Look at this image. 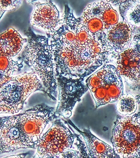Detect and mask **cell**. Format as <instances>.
I'll return each instance as SVG.
<instances>
[{
  "mask_svg": "<svg viewBox=\"0 0 140 158\" xmlns=\"http://www.w3.org/2000/svg\"><path fill=\"white\" fill-rule=\"evenodd\" d=\"M56 118L54 108L44 104L19 114L0 117V154L37 148L46 126Z\"/></svg>",
  "mask_w": 140,
  "mask_h": 158,
  "instance_id": "1",
  "label": "cell"
},
{
  "mask_svg": "<svg viewBox=\"0 0 140 158\" xmlns=\"http://www.w3.org/2000/svg\"><path fill=\"white\" fill-rule=\"evenodd\" d=\"M42 87L36 74L28 73L12 77L0 86V114L18 113L29 95Z\"/></svg>",
  "mask_w": 140,
  "mask_h": 158,
  "instance_id": "2",
  "label": "cell"
},
{
  "mask_svg": "<svg viewBox=\"0 0 140 158\" xmlns=\"http://www.w3.org/2000/svg\"><path fill=\"white\" fill-rule=\"evenodd\" d=\"M26 59L43 83L46 92L51 98L56 99L57 82L52 54L46 37L36 36L30 40L27 48Z\"/></svg>",
  "mask_w": 140,
  "mask_h": 158,
  "instance_id": "3",
  "label": "cell"
},
{
  "mask_svg": "<svg viewBox=\"0 0 140 158\" xmlns=\"http://www.w3.org/2000/svg\"><path fill=\"white\" fill-rule=\"evenodd\" d=\"M140 113L118 117L112 131L111 142L118 158L140 157Z\"/></svg>",
  "mask_w": 140,
  "mask_h": 158,
  "instance_id": "4",
  "label": "cell"
},
{
  "mask_svg": "<svg viewBox=\"0 0 140 158\" xmlns=\"http://www.w3.org/2000/svg\"><path fill=\"white\" fill-rule=\"evenodd\" d=\"M86 85L90 90L96 108L116 102L123 94L121 77L114 65H104L87 79Z\"/></svg>",
  "mask_w": 140,
  "mask_h": 158,
  "instance_id": "5",
  "label": "cell"
},
{
  "mask_svg": "<svg viewBox=\"0 0 140 158\" xmlns=\"http://www.w3.org/2000/svg\"><path fill=\"white\" fill-rule=\"evenodd\" d=\"M74 136L61 121H55L50 129L42 136L35 157L60 158L63 153L72 149Z\"/></svg>",
  "mask_w": 140,
  "mask_h": 158,
  "instance_id": "6",
  "label": "cell"
},
{
  "mask_svg": "<svg viewBox=\"0 0 140 158\" xmlns=\"http://www.w3.org/2000/svg\"><path fill=\"white\" fill-rule=\"evenodd\" d=\"M79 79L61 76L58 79V102L56 108V116L66 118L72 116V111L76 103L81 101V98L88 89L86 85Z\"/></svg>",
  "mask_w": 140,
  "mask_h": 158,
  "instance_id": "7",
  "label": "cell"
},
{
  "mask_svg": "<svg viewBox=\"0 0 140 158\" xmlns=\"http://www.w3.org/2000/svg\"><path fill=\"white\" fill-rule=\"evenodd\" d=\"M59 21L58 11L52 3L38 2L35 4L30 19L33 27L53 33L58 29Z\"/></svg>",
  "mask_w": 140,
  "mask_h": 158,
  "instance_id": "8",
  "label": "cell"
},
{
  "mask_svg": "<svg viewBox=\"0 0 140 158\" xmlns=\"http://www.w3.org/2000/svg\"><path fill=\"white\" fill-rule=\"evenodd\" d=\"M117 70L120 76L135 85L140 84L139 49L128 48L121 52L116 61Z\"/></svg>",
  "mask_w": 140,
  "mask_h": 158,
  "instance_id": "9",
  "label": "cell"
},
{
  "mask_svg": "<svg viewBox=\"0 0 140 158\" xmlns=\"http://www.w3.org/2000/svg\"><path fill=\"white\" fill-rule=\"evenodd\" d=\"M131 38V29L125 22L115 24L108 31L106 39L108 50L121 52L128 46Z\"/></svg>",
  "mask_w": 140,
  "mask_h": 158,
  "instance_id": "10",
  "label": "cell"
},
{
  "mask_svg": "<svg viewBox=\"0 0 140 158\" xmlns=\"http://www.w3.org/2000/svg\"><path fill=\"white\" fill-rule=\"evenodd\" d=\"M70 123L83 136L90 157L92 158H118L112 148L109 144L100 140L92 134L89 129L84 128L83 131L78 129L72 122Z\"/></svg>",
  "mask_w": 140,
  "mask_h": 158,
  "instance_id": "11",
  "label": "cell"
},
{
  "mask_svg": "<svg viewBox=\"0 0 140 158\" xmlns=\"http://www.w3.org/2000/svg\"><path fill=\"white\" fill-rule=\"evenodd\" d=\"M24 40L14 28H8L0 34V56L13 57L21 50Z\"/></svg>",
  "mask_w": 140,
  "mask_h": 158,
  "instance_id": "12",
  "label": "cell"
},
{
  "mask_svg": "<svg viewBox=\"0 0 140 158\" xmlns=\"http://www.w3.org/2000/svg\"><path fill=\"white\" fill-rule=\"evenodd\" d=\"M81 22L92 34L106 31L102 17L101 2L88 5L83 12Z\"/></svg>",
  "mask_w": 140,
  "mask_h": 158,
  "instance_id": "13",
  "label": "cell"
},
{
  "mask_svg": "<svg viewBox=\"0 0 140 158\" xmlns=\"http://www.w3.org/2000/svg\"><path fill=\"white\" fill-rule=\"evenodd\" d=\"M22 67L12 58L0 56V86L8 81L13 73Z\"/></svg>",
  "mask_w": 140,
  "mask_h": 158,
  "instance_id": "14",
  "label": "cell"
},
{
  "mask_svg": "<svg viewBox=\"0 0 140 158\" xmlns=\"http://www.w3.org/2000/svg\"><path fill=\"white\" fill-rule=\"evenodd\" d=\"M116 102L117 111L122 115H131L137 110V100L131 94H123Z\"/></svg>",
  "mask_w": 140,
  "mask_h": 158,
  "instance_id": "15",
  "label": "cell"
},
{
  "mask_svg": "<svg viewBox=\"0 0 140 158\" xmlns=\"http://www.w3.org/2000/svg\"><path fill=\"white\" fill-rule=\"evenodd\" d=\"M101 5L102 17L107 31L118 23V15L110 3L101 1Z\"/></svg>",
  "mask_w": 140,
  "mask_h": 158,
  "instance_id": "16",
  "label": "cell"
},
{
  "mask_svg": "<svg viewBox=\"0 0 140 158\" xmlns=\"http://www.w3.org/2000/svg\"><path fill=\"white\" fill-rule=\"evenodd\" d=\"M21 3V0H0V17L6 11L16 9Z\"/></svg>",
  "mask_w": 140,
  "mask_h": 158,
  "instance_id": "17",
  "label": "cell"
},
{
  "mask_svg": "<svg viewBox=\"0 0 140 158\" xmlns=\"http://www.w3.org/2000/svg\"><path fill=\"white\" fill-rule=\"evenodd\" d=\"M130 20L134 22L135 24H139L140 23V8L139 4L137 5L129 16Z\"/></svg>",
  "mask_w": 140,
  "mask_h": 158,
  "instance_id": "18",
  "label": "cell"
},
{
  "mask_svg": "<svg viewBox=\"0 0 140 158\" xmlns=\"http://www.w3.org/2000/svg\"><path fill=\"white\" fill-rule=\"evenodd\" d=\"M123 1L124 0H106V2L110 4H113L118 3Z\"/></svg>",
  "mask_w": 140,
  "mask_h": 158,
  "instance_id": "19",
  "label": "cell"
},
{
  "mask_svg": "<svg viewBox=\"0 0 140 158\" xmlns=\"http://www.w3.org/2000/svg\"><path fill=\"white\" fill-rule=\"evenodd\" d=\"M21 154L17 155V156H15L14 155L11 156H7L6 157H23L24 156H21Z\"/></svg>",
  "mask_w": 140,
  "mask_h": 158,
  "instance_id": "20",
  "label": "cell"
},
{
  "mask_svg": "<svg viewBox=\"0 0 140 158\" xmlns=\"http://www.w3.org/2000/svg\"><path fill=\"white\" fill-rule=\"evenodd\" d=\"M26 1H27L28 2H33V1H36V0H26Z\"/></svg>",
  "mask_w": 140,
  "mask_h": 158,
  "instance_id": "21",
  "label": "cell"
}]
</instances>
